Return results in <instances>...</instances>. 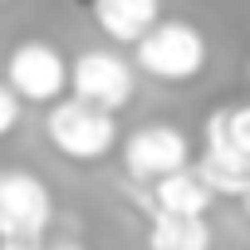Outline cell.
Listing matches in <instances>:
<instances>
[{
    "label": "cell",
    "mask_w": 250,
    "mask_h": 250,
    "mask_svg": "<svg viewBox=\"0 0 250 250\" xmlns=\"http://www.w3.org/2000/svg\"><path fill=\"white\" fill-rule=\"evenodd\" d=\"M49 250H83V245H79V240H54Z\"/></svg>",
    "instance_id": "cell-13"
},
{
    "label": "cell",
    "mask_w": 250,
    "mask_h": 250,
    "mask_svg": "<svg viewBox=\"0 0 250 250\" xmlns=\"http://www.w3.org/2000/svg\"><path fill=\"white\" fill-rule=\"evenodd\" d=\"M44 138L69 162H98V157H108L118 147V118H113V108H98V103L74 93V98L49 103Z\"/></svg>",
    "instance_id": "cell-1"
},
{
    "label": "cell",
    "mask_w": 250,
    "mask_h": 250,
    "mask_svg": "<svg viewBox=\"0 0 250 250\" xmlns=\"http://www.w3.org/2000/svg\"><path fill=\"white\" fill-rule=\"evenodd\" d=\"M0 5H5V0H0Z\"/></svg>",
    "instance_id": "cell-15"
},
{
    "label": "cell",
    "mask_w": 250,
    "mask_h": 250,
    "mask_svg": "<svg viewBox=\"0 0 250 250\" xmlns=\"http://www.w3.org/2000/svg\"><path fill=\"white\" fill-rule=\"evenodd\" d=\"M143 206H152V211H177V216H206L211 211V201H216V191H211V182L196 172V162L191 167H182V172H167V177H157L143 196H138Z\"/></svg>",
    "instance_id": "cell-7"
},
{
    "label": "cell",
    "mask_w": 250,
    "mask_h": 250,
    "mask_svg": "<svg viewBox=\"0 0 250 250\" xmlns=\"http://www.w3.org/2000/svg\"><path fill=\"white\" fill-rule=\"evenodd\" d=\"M0 250H49V240L44 235H5Z\"/></svg>",
    "instance_id": "cell-12"
},
{
    "label": "cell",
    "mask_w": 250,
    "mask_h": 250,
    "mask_svg": "<svg viewBox=\"0 0 250 250\" xmlns=\"http://www.w3.org/2000/svg\"><path fill=\"white\" fill-rule=\"evenodd\" d=\"M147 250H211V226H206V216L152 211V226H147Z\"/></svg>",
    "instance_id": "cell-9"
},
{
    "label": "cell",
    "mask_w": 250,
    "mask_h": 250,
    "mask_svg": "<svg viewBox=\"0 0 250 250\" xmlns=\"http://www.w3.org/2000/svg\"><path fill=\"white\" fill-rule=\"evenodd\" d=\"M93 25L113 44H138L157 20H162V0H93Z\"/></svg>",
    "instance_id": "cell-8"
},
{
    "label": "cell",
    "mask_w": 250,
    "mask_h": 250,
    "mask_svg": "<svg viewBox=\"0 0 250 250\" xmlns=\"http://www.w3.org/2000/svg\"><path fill=\"white\" fill-rule=\"evenodd\" d=\"M20 93L10 88V83H0V138H5V133H15V123H20Z\"/></svg>",
    "instance_id": "cell-11"
},
{
    "label": "cell",
    "mask_w": 250,
    "mask_h": 250,
    "mask_svg": "<svg viewBox=\"0 0 250 250\" xmlns=\"http://www.w3.org/2000/svg\"><path fill=\"white\" fill-rule=\"evenodd\" d=\"M206 147L250 157V103H235V108H216V113L206 118Z\"/></svg>",
    "instance_id": "cell-10"
},
{
    "label": "cell",
    "mask_w": 250,
    "mask_h": 250,
    "mask_svg": "<svg viewBox=\"0 0 250 250\" xmlns=\"http://www.w3.org/2000/svg\"><path fill=\"white\" fill-rule=\"evenodd\" d=\"M69 88L98 108H128L133 93H138V64L118 49H83L74 59V74H69Z\"/></svg>",
    "instance_id": "cell-5"
},
{
    "label": "cell",
    "mask_w": 250,
    "mask_h": 250,
    "mask_svg": "<svg viewBox=\"0 0 250 250\" xmlns=\"http://www.w3.org/2000/svg\"><path fill=\"white\" fill-rule=\"evenodd\" d=\"M191 167V138L177 128V123H143L123 138V172H128L138 187H152L167 172Z\"/></svg>",
    "instance_id": "cell-3"
},
{
    "label": "cell",
    "mask_w": 250,
    "mask_h": 250,
    "mask_svg": "<svg viewBox=\"0 0 250 250\" xmlns=\"http://www.w3.org/2000/svg\"><path fill=\"white\" fill-rule=\"evenodd\" d=\"M69 64L54 44L44 40H20L5 59V83L25 98V103H59L64 88H69Z\"/></svg>",
    "instance_id": "cell-6"
},
{
    "label": "cell",
    "mask_w": 250,
    "mask_h": 250,
    "mask_svg": "<svg viewBox=\"0 0 250 250\" xmlns=\"http://www.w3.org/2000/svg\"><path fill=\"white\" fill-rule=\"evenodd\" d=\"M133 59L143 74H152L162 83H187L206 69V35L191 20H157L133 44Z\"/></svg>",
    "instance_id": "cell-2"
},
{
    "label": "cell",
    "mask_w": 250,
    "mask_h": 250,
    "mask_svg": "<svg viewBox=\"0 0 250 250\" xmlns=\"http://www.w3.org/2000/svg\"><path fill=\"white\" fill-rule=\"evenodd\" d=\"M240 201H245V211H250V187H245V196H240Z\"/></svg>",
    "instance_id": "cell-14"
},
{
    "label": "cell",
    "mask_w": 250,
    "mask_h": 250,
    "mask_svg": "<svg viewBox=\"0 0 250 250\" xmlns=\"http://www.w3.org/2000/svg\"><path fill=\"white\" fill-rule=\"evenodd\" d=\"M49 226H54V191L25 167H0V240L49 235Z\"/></svg>",
    "instance_id": "cell-4"
}]
</instances>
